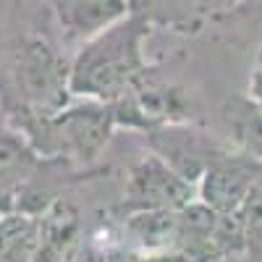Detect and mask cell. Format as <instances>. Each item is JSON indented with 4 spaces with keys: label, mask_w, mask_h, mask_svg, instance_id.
Returning <instances> with one entry per match:
<instances>
[{
    "label": "cell",
    "mask_w": 262,
    "mask_h": 262,
    "mask_svg": "<svg viewBox=\"0 0 262 262\" xmlns=\"http://www.w3.org/2000/svg\"><path fill=\"white\" fill-rule=\"evenodd\" d=\"M81 262H107V259H105L102 254H97V252H86Z\"/></svg>",
    "instance_id": "cell-13"
},
{
    "label": "cell",
    "mask_w": 262,
    "mask_h": 262,
    "mask_svg": "<svg viewBox=\"0 0 262 262\" xmlns=\"http://www.w3.org/2000/svg\"><path fill=\"white\" fill-rule=\"evenodd\" d=\"M128 13V0H58V29L71 42H86Z\"/></svg>",
    "instance_id": "cell-7"
},
{
    "label": "cell",
    "mask_w": 262,
    "mask_h": 262,
    "mask_svg": "<svg viewBox=\"0 0 262 262\" xmlns=\"http://www.w3.org/2000/svg\"><path fill=\"white\" fill-rule=\"evenodd\" d=\"M42 155L16 123H0V194H21L39 170Z\"/></svg>",
    "instance_id": "cell-6"
},
{
    "label": "cell",
    "mask_w": 262,
    "mask_h": 262,
    "mask_svg": "<svg viewBox=\"0 0 262 262\" xmlns=\"http://www.w3.org/2000/svg\"><path fill=\"white\" fill-rule=\"evenodd\" d=\"M231 18L242 21L247 27L262 29V0H238L231 8Z\"/></svg>",
    "instance_id": "cell-10"
},
{
    "label": "cell",
    "mask_w": 262,
    "mask_h": 262,
    "mask_svg": "<svg viewBox=\"0 0 262 262\" xmlns=\"http://www.w3.org/2000/svg\"><path fill=\"white\" fill-rule=\"evenodd\" d=\"M233 217L238 221V226H242L247 238H259L262 236V168L254 176L242 207H238V212Z\"/></svg>",
    "instance_id": "cell-9"
},
{
    "label": "cell",
    "mask_w": 262,
    "mask_h": 262,
    "mask_svg": "<svg viewBox=\"0 0 262 262\" xmlns=\"http://www.w3.org/2000/svg\"><path fill=\"white\" fill-rule=\"evenodd\" d=\"M16 126L32 139L42 158L90 163L111 142L118 113L113 102L81 100L79 105H66L50 116L18 121Z\"/></svg>",
    "instance_id": "cell-3"
},
{
    "label": "cell",
    "mask_w": 262,
    "mask_h": 262,
    "mask_svg": "<svg viewBox=\"0 0 262 262\" xmlns=\"http://www.w3.org/2000/svg\"><path fill=\"white\" fill-rule=\"evenodd\" d=\"M259 163L247 158H231L221 155L212 160L205 173L200 176V200L205 207L221 212V215H236L242 207L244 196L259 173Z\"/></svg>",
    "instance_id": "cell-5"
},
{
    "label": "cell",
    "mask_w": 262,
    "mask_h": 262,
    "mask_svg": "<svg viewBox=\"0 0 262 262\" xmlns=\"http://www.w3.org/2000/svg\"><path fill=\"white\" fill-rule=\"evenodd\" d=\"M8 210H13V196L0 194V215H6Z\"/></svg>",
    "instance_id": "cell-12"
},
{
    "label": "cell",
    "mask_w": 262,
    "mask_h": 262,
    "mask_svg": "<svg viewBox=\"0 0 262 262\" xmlns=\"http://www.w3.org/2000/svg\"><path fill=\"white\" fill-rule=\"evenodd\" d=\"M247 97H249V105L254 107V111L262 113V60L254 66V71H252V76H249Z\"/></svg>",
    "instance_id": "cell-11"
},
{
    "label": "cell",
    "mask_w": 262,
    "mask_h": 262,
    "mask_svg": "<svg viewBox=\"0 0 262 262\" xmlns=\"http://www.w3.org/2000/svg\"><path fill=\"white\" fill-rule=\"evenodd\" d=\"M147 16L126 13L100 34L81 42L69 69L71 97L113 102L128 95L147 74Z\"/></svg>",
    "instance_id": "cell-2"
},
{
    "label": "cell",
    "mask_w": 262,
    "mask_h": 262,
    "mask_svg": "<svg viewBox=\"0 0 262 262\" xmlns=\"http://www.w3.org/2000/svg\"><path fill=\"white\" fill-rule=\"evenodd\" d=\"M194 200V184L168 165L160 155H149L134 165L126 184V205L144 210H184Z\"/></svg>",
    "instance_id": "cell-4"
},
{
    "label": "cell",
    "mask_w": 262,
    "mask_h": 262,
    "mask_svg": "<svg viewBox=\"0 0 262 262\" xmlns=\"http://www.w3.org/2000/svg\"><path fill=\"white\" fill-rule=\"evenodd\" d=\"M42 249V217L27 210L0 215V262H37Z\"/></svg>",
    "instance_id": "cell-8"
},
{
    "label": "cell",
    "mask_w": 262,
    "mask_h": 262,
    "mask_svg": "<svg viewBox=\"0 0 262 262\" xmlns=\"http://www.w3.org/2000/svg\"><path fill=\"white\" fill-rule=\"evenodd\" d=\"M71 60L39 29L0 37V97L11 121L50 116L71 102Z\"/></svg>",
    "instance_id": "cell-1"
}]
</instances>
